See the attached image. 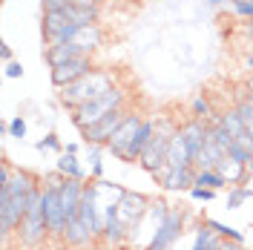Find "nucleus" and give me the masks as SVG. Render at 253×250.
<instances>
[{"instance_id":"nucleus-32","label":"nucleus","mask_w":253,"mask_h":250,"mask_svg":"<svg viewBox=\"0 0 253 250\" xmlns=\"http://www.w3.org/2000/svg\"><path fill=\"white\" fill-rule=\"evenodd\" d=\"M187 193H190V199H196V202H213V199H216V190L199 187V184H196V187H190Z\"/></svg>"},{"instance_id":"nucleus-4","label":"nucleus","mask_w":253,"mask_h":250,"mask_svg":"<svg viewBox=\"0 0 253 250\" xmlns=\"http://www.w3.org/2000/svg\"><path fill=\"white\" fill-rule=\"evenodd\" d=\"M175 129H178V124H175L170 115H158L156 132H153L147 150H144L141 158H138V167H141V170H147L150 175H156V172L167 164V147H170V138H173Z\"/></svg>"},{"instance_id":"nucleus-42","label":"nucleus","mask_w":253,"mask_h":250,"mask_svg":"<svg viewBox=\"0 0 253 250\" xmlns=\"http://www.w3.org/2000/svg\"><path fill=\"white\" fill-rule=\"evenodd\" d=\"M248 181L253 184V158H251V164H248Z\"/></svg>"},{"instance_id":"nucleus-20","label":"nucleus","mask_w":253,"mask_h":250,"mask_svg":"<svg viewBox=\"0 0 253 250\" xmlns=\"http://www.w3.org/2000/svg\"><path fill=\"white\" fill-rule=\"evenodd\" d=\"M221 245H224V239H221L216 230H210L205 221H202V224L193 230V248L190 250H219Z\"/></svg>"},{"instance_id":"nucleus-3","label":"nucleus","mask_w":253,"mask_h":250,"mask_svg":"<svg viewBox=\"0 0 253 250\" xmlns=\"http://www.w3.org/2000/svg\"><path fill=\"white\" fill-rule=\"evenodd\" d=\"M126 104H129V89L115 83L112 89H107L104 95H98L95 101L84 104L78 110H72V124L78 126V129H86V126H92L95 121H101L104 115H110V112L126 110Z\"/></svg>"},{"instance_id":"nucleus-10","label":"nucleus","mask_w":253,"mask_h":250,"mask_svg":"<svg viewBox=\"0 0 253 250\" xmlns=\"http://www.w3.org/2000/svg\"><path fill=\"white\" fill-rule=\"evenodd\" d=\"M153 178L158 181V187L167 190V193H184V190L196 184V167H170V164H164Z\"/></svg>"},{"instance_id":"nucleus-27","label":"nucleus","mask_w":253,"mask_h":250,"mask_svg":"<svg viewBox=\"0 0 253 250\" xmlns=\"http://www.w3.org/2000/svg\"><path fill=\"white\" fill-rule=\"evenodd\" d=\"M190 115L205 118V121H213V104H210V98H207L205 92L193 98V104H190Z\"/></svg>"},{"instance_id":"nucleus-9","label":"nucleus","mask_w":253,"mask_h":250,"mask_svg":"<svg viewBox=\"0 0 253 250\" xmlns=\"http://www.w3.org/2000/svg\"><path fill=\"white\" fill-rule=\"evenodd\" d=\"M126 112L129 110H115L110 115H104L101 121H95L92 126H86V129H81V135H84V144H98V147H107L110 138L115 135V129L121 126V121L126 118Z\"/></svg>"},{"instance_id":"nucleus-38","label":"nucleus","mask_w":253,"mask_h":250,"mask_svg":"<svg viewBox=\"0 0 253 250\" xmlns=\"http://www.w3.org/2000/svg\"><path fill=\"white\" fill-rule=\"evenodd\" d=\"M242 63H245V69H248V72H253V52H248V55L242 58Z\"/></svg>"},{"instance_id":"nucleus-31","label":"nucleus","mask_w":253,"mask_h":250,"mask_svg":"<svg viewBox=\"0 0 253 250\" xmlns=\"http://www.w3.org/2000/svg\"><path fill=\"white\" fill-rule=\"evenodd\" d=\"M227 156H230V158H236V161H242V164H251L253 150H248L245 144H239V141H233V147L227 150Z\"/></svg>"},{"instance_id":"nucleus-8","label":"nucleus","mask_w":253,"mask_h":250,"mask_svg":"<svg viewBox=\"0 0 253 250\" xmlns=\"http://www.w3.org/2000/svg\"><path fill=\"white\" fill-rule=\"evenodd\" d=\"M95 69V61L92 55H81V58H75V61H66L61 63V66H52L49 69V78H52V86H69V83H75L78 78H84V75H89Z\"/></svg>"},{"instance_id":"nucleus-43","label":"nucleus","mask_w":253,"mask_h":250,"mask_svg":"<svg viewBox=\"0 0 253 250\" xmlns=\"http://www.w3.org/2000/svg\"><path fill=\"white\" fill-rule=\"evenodd\" d=\"M248 92H253V72L248 75Z\"/></svg>"},{"instance_id":"nucleus-44","label":"nucleus","mask_w":253,"mask_h":250,"mask_svg":"<svg viewBox=\"0 0 253 250\" xmlns=\"http://www.w3.org/2000/svg\"><path fill=\"white\" fill-rule=\"evenodd\" d=\"M245 101H248V104L253 107V92H248V98H245Z\"/></svg>"},{"instance_id":"nucleus-11","label":"nucleus","mask_w":253,"mask_h":250,"mask_svg":"<svg viewBox=\"0 0 253 250\" xmlns=\"http://www.w3.org/2000/svg\"><path fill=\"white\" fill-rule=\"evenodd\" d=\"M150 199L144 196V193H132V190H124V196H121V202H118V219L124 221L126 227L132 230L138 221L144 219V213L150 210Z\"/></svg>"},{"instance_id":"nucleus-5","label":"nucleus","mask_w":253,"mask_h":250,"mask_svg":"<svg viewBox=\"0 0 253 250\" xmlns=\"http://www.w3.org/2000/svg\"><path fill=\"white\" fill-rule=\"evenodd\" d=\"M184 230H187V213L184 210H170L144 250H173V245L184 236Z\"/></svg>"},{"instance_id":"nucleus-45","label":"nucleus","mask_w":253,"mask_h":250,"mask_svg":"<svg viewBox=\"0 0 253 250\" xmlns=\"http://www.w3.org/2000/svg\"><path fill=\"white\" fill-rule=\"evenodd\" d=\"M242 3H253V0H242Z\"/></svg>"},{"instance_id":"nucleus-37","label":"nucleus","mask_w":253,"mask_h":250,"mask_svg":"<svg viewBox=\"0 0 253 250\" xmlns=\"http://www.w3.org/2000/svg\"><path fill=\"white\" fill-rule=\"evenodd\" d=\"M230 3H236V0H207V6H213V9H219V6H230Z\"/></svg>"},{"instance_id":"nucleus-36","label":"nucleus","mask_w":253,"mask_h":250,"mask_svg":"<svg viewBox=\"0 0 253 250\" xmlns=\"http://www.w3.org/2000/svg\"><path fill=\"white\" fill-rule=\"evenodd\" d=\"M242 35L253 41V20H245V23H242Z\"/></svg>"},{"instance_id":"nucleus-2","label":"nucleus","mask_w":253,"mask_h":250,"mask_svg":"<svg viewBox=\"0 0 253 250\" xmlns=\"http://www.w3.org/2000/svg\"><path fill=\"white\" fill-rule=\"evenodd\" d=\"M49 239V224H46V216H43V184L29 193V210L17 227V245L26 250H38L43 248Z\"/></svg>"},{"instance_id":"nucleus-15","label":"nucleus","mask_w":253,"mask_h":250,"mask_svg":"<svg viewBox=\"0 0 253 250\" xmlns=\"http://www.w3.org/2000/svg\"><path fill=\"white\" fill-rule=\"evenodd\" d=\"M72 43L81 46L84 55H95L98 49L104 46V29H101L98 23H86V26H81V29L72 35Z\"/></svg>"},{"instance_id":"nucleus-13","label":"nucleus","mask_w":253,"mask_h":250,"mask_svg":"<svg viewBox=\"0 0 253 250\" xmlns=\"http://www.w3.org/2000/svg\"><path fill=\"white\" fill-rule=\"evenodd\" d=\"M156 126H158V115H153V118H144L141 129H138V135L126 144V150L118 156V161H124V164H138L141 153L147 150V144H150L153 132H156Z\"/></svg>"},{"instance_id":"nucleus-24","label":"nucleus","mask_w":253,"mask_h":250,"mask_svg":"<svg viewBox=\"0 0 253 250\" xmlns=\"http://www.w3.org/2000/svg\"><path fill=\"white\" fill-rule=\"evenodd\" d=\"M253 199V187L251 184H233V187H227V199H224V207L227 210H239L245 202H251Z\"/></svg>"},{"instance_id":"nucleus-26","label":"nucleus","mask_w":253,"mask_h":250,"mask_svg":"<svg viewBox=\"0 0 253 250\" xmlns=\"http://www.w3.org/2000/svg\"><path fill=\"white\" fill-rule=\"evenodd\" d=\"M205 224L210 230H216V233L224 239V242H236V245H245V233L236 230V227H230V224H224V221H216V219H205Z\"/></svg>"},{"instance_id":"nucleus-30","label":"nucleus","mask_w":253,"mask_h":250,"mask_svg":"<svg viewBox=\"0 0 253 250\" xmlns=\"http://www.w3.org/2000/svg\"><path fill=\"white\" fill-rule=\"evenodd\" d=\"M35 147H38L41 153H46V150H52V153H63V144H61V138H58L55 132H46V135L38 141Z\"/></svg>"},{"instance_id":"nucleus-35","label":"nucleus","mask_w":253,"mask_h":250,"mask_svg":"<svg viewBox=\"0 0 253 250\" xmlns=\"http://www.w3.org/2000/svg\"><path fill=\"white\" fill-rule=\"evenodd\" d=\"M0 58H3V63L15 61V52H12V46H9V43H3V46H0Z\"/></svg>"},{"instance_id":"nucleus-21","label":"nucleus","mask_w":253,"mask_h":250,"mask_svg":"<svg viewBox=\"0 0 253 250\" xmlns=\"http://www.w3.org/2000/svg\"><path fill=\"white\" fill-rule=\"evenodd\" d=\"M216 170L230 181V187L233 184H242V181H248V164H242V161H236V158H230V156H224L216 164Z\"/></svg>"},{"instance_id":"nucleus-25","label":"nucleus","mask_w":253,"mask_h":250,"mask_svg":"<svg viewBox=\"0 0 253 250\" xmlns=\"http://www.w3.org/2000/svg\"><path fill=\"white\" fill-rule=\"evenodd\" d=\"M221 124L227 126V132L233 135V138H242L245 132H248V126H245V121H242V115H239V110H224L221 115H216Z\"/></svg>"},{"instance_id":"nucleus-28","label":"nucleus","mask_w":253,"mask_h":250,"mask_svg":"<svg viewBox=\"0 0 253 250\" xmlns=\"http://www.w3.org/2000/svg\"><path fill=\"white\" fill-rule=\"evenodd\" d=\"M86 158H89V178H104V164H101V147L86 144Z\"/></svg>"},{"instance_id":"nucleus-12","label":"nucleus","mask_w":253,"mask_h":250,"mask_svg":"<svg viewBox=\"0 0 253 250\" xmlns=\"http://www.w3.org/2000/svg\"><path fill=\"white\" fill-rule=\"evenodd\" d=\"M141 124H144V115H141L138 110H129V112H126V118L121 121V126L115 129V135L110 138L107 150H110V153H112L115 158H118V156H121V153L126 150V144H129V141H132L135 135H138Z\"/></svg>"},{"instance_id":"nucleus-16","label":"nucleus","mask_w":253,"mask_h":250,"mask_svg":"<svg viewBox=\"0 0 253 250\" xmlns=\"http://www.w3.org/2000/svg\"><path fill=\"white\" fill-rule=\"evenodd\" d=\"M167 164H170V167H196V164H193V153H190L187 138H184L181 126L175 129L173 138H170V147H167Z\"/></svg>"},{"instance_id":"nucleus-22","label":"nucleus","mask_w":253,"mask_h":250,"mask_svg":"<svg viewBox=\"0 0 253 250\" xmlns=\"http://www.w3.org/2000/svg\"><path fill=\"white\" fill-rule=\"evenodd\" d=\"M224 156H227V153L221 150L219 144H216L213 138H207V144L202 147V153H199V158H196V170H216V164H219Z\"/></svg>"},{"instance_id":"nucleus-1","label":"nucleus","mask_w":253,"mask_h":250,"mask_svg":"<svg viewBox=\"0 0 253 250\" xmlns=\"http://www.w3.org/2000/svg\"><path fill=\"white\" fill-rule=\"evenodd\" d=\"M115 83H118V75H115L112 69L95 66L89 75L78 78L75 83H69V86H61L58 101H61L66 110H78V107H84V104L95 101L98 95H104L107 89H112Z\"/></svg>"},{"instance_id":"nucleus-29","label":"nucleus","mask_w":253,"mask_h":250,"mask_svg":"<svg viewBox=\"0 0 253 250\" xmlns=\"http://www.w3.org/2000/svg\"><path fill=\"white\" fill-rule=\"evenodd\" d=\"M6 135H9V138H15V141L26 138V118H23V115H15V118L6 124Z\"/></svg>"},{"instance_id":"nucleus-18","label":"nucleus","mask_w":253,"mask_h":250,"mask_svg":"<svg viewBox=\"0 0 253 250\" xmlns=\"http://www.w3.org/2000/svg\"><path fill=\"white\" fill-rule=\"evenodd\" d=\"M126 239H129V227H126L124 221L118 219V216H112V219L104 221V230H101V242L107 245V248H121Z\"/></svg>"},{"instance_id":"nucleus-19","label":"nucleus","mask_w":253,"mask_h":250,"mask_svg":"<svg viewBox=\"0 0 253 250\" xmlns=\"http://www.w3.org/2000/svg\"><path fill=\"white\" fill-rule=\"evenodd\" d=\"M55 170L61 172L63 178H81V181H89V175L84 170V164H81V158L75 153H61L58 161H55Z\"/></svg>"},{"instance_id":"nucleus-14","label":"nucleus","mask_w":253,"mask_h":250,"mask_svg":"<svg viewBox=\"0 0 253 250\" xmlns=\"http://www.w3.org/2000/svg\"><path fill=\"white\" fill-rule=\"evenodd\" d=\"M98 239H101V236L92 233V230H89V227H86L81 219H69V221H66V230H63L61 242L69 250H89Z\"/></svg>"},{"instance_id":"nucleus-6","label":"nucleus","mask_w":253,"mask_h":250,"mask_svg":"<svg viewBox=\"0 0 253 250\" xmlns=\"http://www.w3.org/2000/svg\"><path fill=\"white\" fill-rule=\"evenodd\" d=\"M78 29H81V23H75L69 15H63V12H43V20H41V35H43L46 46L72 41V35H75Z\"/></svg>"},{"instance_id":"nucleus-41","label":"nucleus","mask_w":253,"mask_h":250,"mask_svg":"<svg viewBox=\"0 0 253 250\" xmlns=\"http://www.w3.org/2000/svg\"><path fill=\"white\" fill-rule=\"evenodd\" d=\"M239 248H242V245H236V242H224L219 250H239Z\"/></svg>"},{"instance_id":"nucleus-17","label":"nucleus","mask_w":253,"mask_h":250,"mask_svg":"<svg viewBox=\"0 0 253 250\" xmlns=\"http://www.w3.org/2000/svg\"><path fill=\"white\" fill-rule=\"evenodd\" d=\"M81 55H84L81 46H75L72 41H66V43H52V46H46V52H43L49 69H52V66H61V63H66V61H75Z\"/></svg>"},{"instance_id":"nucleus-33","label":"nucleus","mask_w":253,"mask_h":250,"mask_svg":"<svg viewBox=\"0 0 253 250\" xmlns=\"http://www.w3.org/2000/svg\"><path fill=\"white\" fill-rule=\"evenodd\" d=\"M69 3H72V0H41L43 12H66Z\"/></svg>"},{"instance_id":"nucleus-34","label":"nucleus","mask_w":253,"mask_h":250,"mask_svg":"<svg viewBox=\"0 0 253 250\" xmlns=\"http://www.w3.org/2000/svg\"><path fill=\"white\" fill-rule=\"evenodd\" d=\"M3 72H6V78H12V81L23 78V63L20 61H9L6 66H3Z\"/></svg>"},{"instance_id":"nucleus-7","label":"nucleus","mask_w":253,"mask_h":250,"mask_svg":"<svg viewBox=\"0 0 253 250\" xmlns=\"http://www.w3.org/2000/svg\"><path fill=\"white\" fill-rule=\"evenodd\" d=\"M43 216L49 224V236L52 239H63L66 230V213H63V202H61V184H43Z\"/></svg>"},{"instance_id":"nucleus-39","label":"nucleus","mask_w":253,"mask_h":250,"mask_svg":"<svg viewBox=\"0 0 253 250\" xmlns=\"http://www.w3.org/2000/svg\"><path fill=\"white\" fill-rule=\"evenodd\" d=\"M72 3H78V6H101V0H72Z\"/></svg>"},{"instance_id":"nucleus-23","label":"nucleus","mask_w":253,"mask_h":250,"mask_svg":"<svg viewBox=\"0 0 253 250\" xmlns=\"http://www.w3.org/2000/svg\"><path fill=\"white\" fill-rule=\"evenodd\" d=\"M196 184H199V187H210V190H216V193L230 187V181H227L219 170H196ZM196 184H193V187H196Z\"/></svg>"},{"instance_id":"nucleus-40","label":"nucleus","mask_w":253,"mask_h":250,"mask_svg":"<svg viewBox=\"0 0 253 250\" xmlns=\"http://www.w3.org/2000/svg\"><path fill=\"white\" fill-rule=\"evenodd\" d=\"M63 153H75V156H78V144H75V141H69V144L63 147Z\"/></svg>"}]
</instances>
